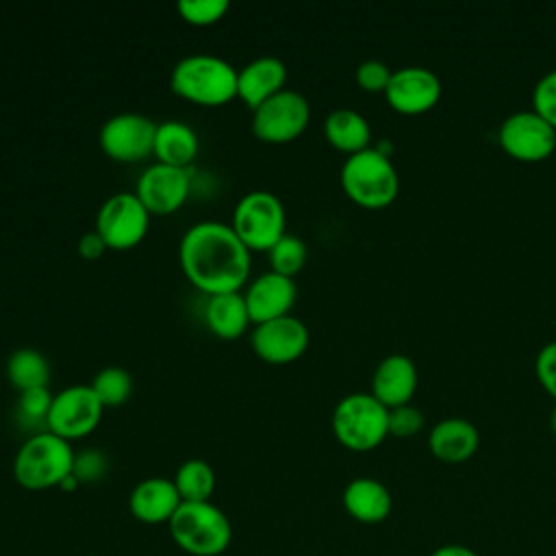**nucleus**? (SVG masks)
<instances>
[{
    "label": "nucleus",
    "instance_id": "nucleus-3",
    "mask_svg": "<svg viewBox=\"0 0 556 556\" xmlns=\"http://www.w3.org/2000/svg\"><path fill=\"white\" fill-rule=\"evenodd\" d=\"M172 89L198 104H222L237 96V70L211 52H191L176 61Z\"/></svg>",
    "mask_w": 556,
    "mask_h": 556
},
{
    "label": "nucleus",
    "instance_id": "nucleus-37",
    "mask_svg": "<svg viewBox=\"0 0 556 556\" xmlns=\"http://www.w3.org/2000/svg\"><path fill=\"white\" fill-rule=\"evenodd\" d=\"M430 556H478L473 549L458 545V543H450V545H441L437 547Z\"/></svg>",
    "mask_w": 556,
    "mask_h": 556
},
{
    "label": "nucleus",
    "instance_id": "nucleus-4",
    "mask_svg": "<svg viewBox=\"0 0 556 556\" xmlns=\"http://www.w3.org/2000/svg\"><path fill=\"white\" fill-rule=\"evenodd\" d=\"M167 526L174 543L191 556H217L226 552L232 539L226 513L211 500L182 502Z\"/></svg>",
    "mask_w": 556,
    "mask_h": 556
},
{
    "label": "nucleus",
    "instance_id": "nucleus-28",
    "mask_svg": "<svg viewBox=\"0 0 556 556\" xmlns=\"http://www.w3.org/2000/svg\"><path fill=\"white\" fill-rule=\"evenodd\" d=\"M269 263L271 269L285 276H293L295 271L302 269L304 261H306V245L298 235L285 232L269 250Z\"/></svg>",
    "mask_w": 556,
    "mask_h": 556
},
{
    "label": "nucleus",
    "instance_id": "nucleus-5",
    "mask_svg": "<svg viewBox=\"0 0 556 556\" xmlns=\"http://www.w3.org/2000/svg\"><path fill=\"white\" fill-rule=\"evenodd\" d=\"M341 185L345 193L369 208L387 206L395 200L400 176L387 152L378 148H363L352 152L341 165Z\"/></svg>",
    "mask_w": 556,
    "mask_h": 556
},
{
    "label": "nucleus",
    "instance_id": "nucleus-29",
    "mask_svg": "<svg viewBox=\"0 0 556 556\" xmlns=\"http://www.w3.org/2000/svg\"><path fill=\"white\" fill-rule=\"evenodd\" d=\"M50 404H52V393L48 391V387H35V389H26L20 391L17 397V417L26 424V426H43L48 430V413H50Z\"/></svg>",
    "mask_w": 556,
    "mask_h": 556
},
{
    "label": "nucleus",
    "instance_id": "nucleus-20",
    "mask_svg": "<svg viewBox=\"0 0 556 556\" xmlns=\"http://www.w3.org/2000/svg\"><path fill=\"white\" fill-rule=\"evenodd\" d=\"M478 443V428L463 417H445L428 434L430 452L443 463H463L471 458Z\"/></svg>",
    "mask_w": 556,
    "mask_h": 556
},
{
    "label": "nucleus",
    "instance_id": "nucleus-34",
    "mask_svg": "<svg viewBox=\"0 0 556 556\" xmlns=\"http://www.w3.org/2000/svg\"><path fill=\"white\" fill-rule=\"evenodd\" d=\"M106 471V456L100 450H80L74 456V476L78 480H96Z\"/></svg>",
    "mask_w": 556,
    "mask_h": 556
},
{
    "label": "nucleus",
    "instance_id": "nucleus-38",
    "mask_svg": "<svg viewBox=\"0 0 556 556\" xmlns=\"http://www.w3.org/2000/svg\"><path fill=\"white\" fill-rule=\"evenodd\" d=\"M552 430H554V434H556V406H554V410H552Z\"/></svg>",
    "mask_w": 556,
    "mask_h": 556
},
{
    "label": "nucleus",
    "instance_id": "nucleus-12",
    "mask_svg": "<svg viewBox=\"0 0 556 556\" xmlns=\"http://www.w3.org/2000/svg\"><path fill=\"white\" fill-rule=\"evenodd\" d=\"M500 143L519 161H541L556 148V128L536 111H517L502 122Z\"/></svg>",
    "mask_w": 556,
    "mask_h": 556
},
{
    "label": "nucleus",
    "instance_id": "nucleus-26",
    "mask_svg": "<svg viewBox=\"0 0 556 556\" xmlns=\"http://www.w3.org/2000/svg\"><path fill=\"white\" fill-rule=\"evenodd\" d=\"M182 502H208L215 491V471L202 458L185 460L174 476Z\"/></svg>",
    "mask_w": 556,
    "mask_h": 556
},
{
    "label": "nucleus",
    "instance_id": "nucleus-19",
    "mask_svg": "<svg viewBox=\"0 0 556 556\" xmlns=\"http://www.w3.org/2000/svg\"><path fill=\"white\" fill-rule=\"evenodd\" d=\"M287 65L274 54H261L237 70V96L256 109L263 100L285 87Z\"/></svg>",
    "mask_w": 556,
    "mask_h": 556
},
{
    "label": "nucleus",
    "instance_id": "nucleus-27",
    "mask_svg": "<svg viewBox=\"0 0 556 556\" xmlns=\"http://www.w3.org/2000/svg\"><path fill=\"white\" fill-rule=\"evenodd\" d=\"M104 406H119L132 393V376L119 365H104L89 382Z\"/></svg>",
    "mask_w": 556,
    "mask_h": 556
},
{
    "label": "nucleus",
    "instance_id": "nucleus-33",
    "mask_svg": "<svg viewBox=\"0 0 556 556\" xmlns=\"http://www.w3.org/2000/svg\"><path fill=\"white\" fill-rule=\"evenodd\" d=\"M391 70L378 59H367L356 67V83L367 91H384L391 80Z\"/></svg>",
    "mask_w": 556,
    "mask_h": 556
},
{
    "label": "nucleus",
    "instance_id": "nucleus-16",
    "mask_svg": "<svg viewBox=\"0 0 556 556\" xmlns=\"http://www.w3.org/2000/svg\"><path fill=\"white\" fill-rule=\"evenodd\" d=\"M295 295H298V287L291 276L278 274L274 269L258 274L243 293L250 321L261 324L280 315H287L295 302Z\"/></svg>",
    "mask_w": 556,
    "mask_h": 556
},
{
    "label": "nucleus",
    "instance_id": "nucleus-7",
    "mask_svg": "<svg viewBox=\"0 0 556 556\" xmlns=\"http://www.w3.org/2000/svg\"><path fill=\"white\" fill-rule=\"evenodd\" d=\"M285 206L267 189H254L239 198L232 211V228L250 250H269L285 235Z\"/></svg>",
    "mask_w": 556,
    "mask_h": 556
},
{
    "label": "nucleus",
    "instance_id": "nucleus-6",
    "mask_svg": "<svg viewBox=\"0 0 556 556\" xmlns=\"http://www.w3.org/2000/svg\"><path fill=\"white\" fill-rule=\"evenodd\" d=\"M332 432L350 450H371L389 434V408L374 393H348L334 404Z\"/></svg>",
    "mask_w": 556,
    "mask_h": 556
},
{
    "label": "nucleus",
    "instance_id": "nucleus-14",
    "mask_svg": "<svg viewBox=\"0 0 556 556\" xmlns=\"http://www.w3.org/2000/svg\"><path fill=\"white\" fill-rule=\"evenodd\" d=\"M308 345V328L295 315H280L261 321L252 330L254 352L269 363H287L298 358Z\"/></svg>",
    "mask_w": 556,
    "mask_h": 556
},
{
    "label": "nucleus",
    "instance_id": "nucleus-35",
    "mask_svg": "<svg viewBox=\"0 0 556 556\" xmlns=\"http://www.w3.org/2000/svg\"><path fill=\"white\" fill-rule=\"evenodd\" d=\"M536 376L541 384L556 397V341H549L539 350Z\"/></svg>",
    "mask_w": 556,
    "mask_h": 556
},
{
    "label": "nucleus",
    "instance_id": "nucleus-1",
    "mask_svg": "<svg viewBox=\"0 0 556 556\" xmlns=\"http://www.w3.org/2000/svg\"><path fill=\"white\" fill-rule=\"evenodd\" d=\"M178 258L185 276L208 295L239 291L250 274V248L230 224L215 219L195 222L185 230Z\"/></svg>",
    "mask_w": 556,
    "mask_h": 556
},
{
    "label": "nucleus",
    "instance_id": "nucleus-32",
    "mask_svg": "<svg viewBox=\"0 0 556 556\" xmlns=\"http://www.w3.org/2000/svg\"><path fill=\"white\" fill-rule=\"evenodd\" d=\"M424 426V415L419 408L410 404H402L389 408V434L395 437H413Z\"/></svg>",
    "mask_w": 556,
    "mask_h": 556
},
{
    "label": "nucleus",
    "instance_id": "nucleus-24",
    "mask_svg": "<svg viewBox=\"0 0 556 556\" xmlns=\"http://www.w3.org/2000/svg\"><path fill=\"white\" fill-rule=\"evenodd\" d=\"M324 132L334 148L345 150L350 154L369 148L371 139L369 122L358 111L348 106H339L326 115Z\"/></svg>",
    "mask_w": 556,
    "mask_h": 556
},
{
    "label": "nucleus",
    "instance_id": "nucleus-13",
    "mask_svg": "<svg viewBox=\"0 0 556 556\" xmlns=\"http://www.w3.org/2000/svg\"><path fill=\"white\" fill-rule=\"evenodd\" d=\"M191 178L187 167L152 163L137 178V198L143 202L148 213H172L176 211L189 195Z\"/></svg>",
    "mask_w": 556,
    "mask_h": 556
},
{
    "label": "nucleus",
    "instance_id": "nucleus-8",
    "mask_svg": "<svg viewBox=\"0 0 556 556\" xmlns=\"http://www.w3.org/2000/svg\"><path fill=\"white\" fill-rule=\"evenodd\" d=\"M252 111L254 135L269 143L295 139L306 128L311 117V104L304 93L289 87H282Z\"/></svg>",
    "mask_w": 556,
    "mask_h": 556
},
{
    "label": "nucleus",
    "instance_id": "nucleus-15",
    "mask_svg": "<svg viewBox=\"0 0 556 556\" xmlns=\"http://www.w3.org/2000/svg\"><path fill=\"white\" fill-rule=\"evenodd\" d=\"M384 96L400 113H424L437 104L441 96V80L428 67H400L391 74Z\"/></svg>",
    "mask_w": 556,
    "mask_h": 556
},
{
    "label": "nucleus",
    "instance_id": "nucleus-25",
    "mask_svg": "<svg viewBox=\"0 0 556 556\" xmlns=\"http://www.w3.org/2000/svg\"><path fill=\"white\" fill-rule=\"evenodd\" d=\"M7 378L17 391L46 387L50 363L37 348H15L7 358Z\"/></svg>",
    "mask_w": 556,
    "mask_h": 556
},
{
    "label": "nucleus",
    "instance_id": "nucleus-23",
    "mask_svg": "<svg viewBox=\"0 0 556 556\" xmlns=\"http://www.w3.org/2000/svg\"><path fill=\"white\" fill-rule=\"evenodd\" d=\"M198 148H200V139L189 124L180 119H165L156 124L152 152L161 163L187 167L195 159Z\"/></svg>",
    "mask_w": 556,
    "mask_h": 556
},
{
    "label": "nucleus",
    "instance_id": "nucleus-36",
    "mask_svg": "<svg viewBox=\"0 0 556 556\" xmlns=\"http://www.w3.org/2000/svg\"><path fill=\"white\" fill-rule=\"evenodd\" d=\"M104 248H106V243H104V239L100 237V232L96 228L83 232L80 239H78V252L85 258H98L104 252Z\"/></svg>",
    "mask_w": 556,
    "mask_h": 556
},
{
    "label": "nucleus",
    "instance_id": "nucleus-21",
    "mask_svg": "<svg viewBox=\"0 0 556 556\" xmlns=\"http://www.w3.org/2000/svg\"><path fill=\"white\" fill-rule=\"evenodd\" d=\"M391 493L376 478H354L343 489V506L361 523H378L391 513Z\"/></svg>",
    "mask_w": 556,
    "mask_h": 556
},
{
    "label": "nucleus",
    "instance_id": "nucleus-30",
    "mask_svg": "<svg viewBox=\"0 0 556 556\" xmlns=\"http://www.w3.org/2000/svg\"><path fill=\"white\" fill-rule=\"evenodd\" d=\"M228 0H178V13L189 24L206 26L217 22L228 11Z\"/></svg>",
    "mask_w": 556,
    "mask_h": 556
},
{
    "label": "nucleus",
    "instance_id": "nucleus-9",
    "mask_svg": "<svg viewBox=\"0 0 556 556\" xmlns=\"http://www.w3.org/2000/svg\"><path fill=\"white\" fill-rule=\"evenodd\" d=\"M150 213L132 191H115L109 195L96 215V230L106 248L126 250L143 239L148 232Z\"/></svg>",
    "mask_w": 556,
    "mask_h": 556
},
{
    "label": "nucleus",
    "instance_id": "nucleus-18",
    "mask_svg": "<svg viewBox=\"0 0 556 556\" xmlns=\"http://www.w3.org/2000/svg\"><path fill=\"white\" fill-rule=\"evenodd\" d=\"M417 389V367L406 354L384 356L371 378V393L387 406L395 408L408 404Z\"/></svg>",
    "mask_w": 556,
    "mask_h": 556
},
{
    "label": "nucleus",
    "instance_id": "nucleus-31",
    "mask_svg": "<svg viewBox=\"0 0 556 556\" xmlns=\"http://www.w3.org/2000/svg\"><path fill=\"white\" fill-rule=\"evenodd\" d=\"M534 111L556 128V70L543 74L532 91Z\"/></svg>",
    "mask_w": 556,
    "mask_h": 556
},
{
    "label": "nucleus",
    "instance_id": "nucleus-22",
    "mask_svg": "<svg viewBox=\"0 0 556 556\" xmlns=\"http://www.w3.org/2000/svg\"><path fill=\"white\" fill-rule=\"evenodd\" d=\"M204 321L208 330L222 339L239 337L250 321L243 293L239 291L211 293L204 304Z\"/></svg>",
    "mask_w": 556,
    "mask_h": 556
},
{
    "label": "nucleus",
    "instance_id": "nucleus-2",
    "mask_svg": "<svg viewBox=\"0 0 556 556\" xmlns=\"http://www.w3.org/2000/svg\"><path fill=\"white\" fill-rule=\"evenodd\" d=\"M72 443L50 430L33 432L17 450L13 460L15 480L30 491L61 486L74 471Z\"/></svg>",
    "mask_w": 556,
    "mask_h": 556
},
{
    "label": "nucleus",
    "instance_id": "nucleus-10",
    "mask_svg": "<svg viewBox=\"0 0 556 556\" xmlns=\"http://www.w3.org/2000/svg\"><path fill=\"white\" fill-rule=\"evenodd\" d=\"M104 404L91 384H70L52 395L48 413V430L72 441L89 434L100 417Z\"/></svg>",
    "mask_w": 556,
    "mask_h": 556
},
{
    "label": "nucleus",
    "instance_id": "nucleus-17",
    "mask_svg": "<svg viewBox=\"0 0 556 556\" xmlns=\"http://www.w3.org/2000/svg\"><path fill=\"white\" fill-rule=\"evenodd\" d=\"M182 504L174 480L152 476L135 484L128 497V508L141 523H169Z\"/></svg>",
    "mask_w": 556,
    "mask_h": 556
},
{
    "label": "nucleus",
    "instance_id": "nucleus-11",
    "mask_svg": "<svg viewBox=\"0 0 556 556\" xmlns=\"http://www.w3.org/2000/svg\"><path fill=\"white\" fill-rule=\"evenodd\" d=\"M156 122L137 111L111 115L100 128L102 150L117 161H139L154 150Z\"/></svg>",
    "mask_w": 556,
    "mask_h": 556
}]
</instances>
